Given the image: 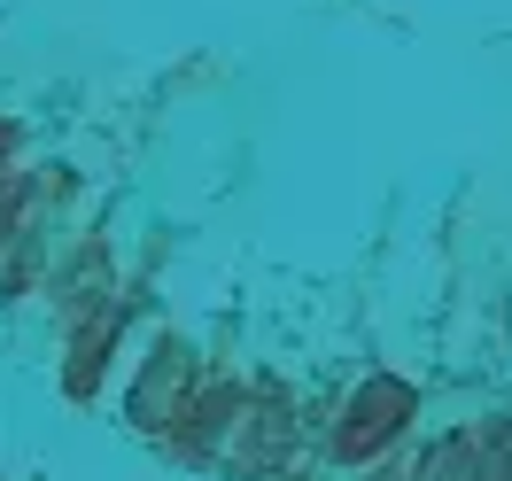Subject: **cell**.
Wrapping results in <instances>:
<instances>
[{
    "instance_id": "1",
    "label": "cell",
    "mask_w": 512,
    "mask_h": 481,
    "mask_svg": "<svg viewBox=\"0 0 512 481\" xmlns=\"http://www.w3.org/2000/svg\"><path fill=\"white\" fill-rule=\"evenodd\" d=\"M419 412V388L396 381V373H373V381L357 388L350 404H342V427H334V458L342 466H365V458H381Z\"/></svg>"
},
{
    "instance_id": "2",
    "label": "cell",
    "mask_w": 512,
    "mask_h": 481,
    "mask_svg": "<svg viewBox=\"0 0 512 481\" xmlns=\"http://www.w3.org/2000/svg\"><path fill=\"white\" fill-rule=\"evenodd\" d=\"M187 381H194V357H187V342L179 334H163L156 342V357H148V373L132 381V396H125V412H132V427L140 435H163L171 419H187Z\"/></svg>"
},
{
    "instance_id": "3",
    "label": "cell",
    "mask_w": 512,
    "mask_h": 481,
    "mask_svg": "<svg viewBox=\"0 0 512 481\" xmlns=\"http://www.w3.org/2000/svg\"><path fill=\"white\" fill-rule=\"evenodd\" d=\"M117 334H125V311L117 303H101V311H86V319L70 326V365H63V388L86 404L101 388V365H109V350H117Z\"/></svg>"
},
{
    "instance_id": "4",
    "label": "cell",
    "mask_w": 512,
    "mask_h": 481,
    "mask_svg": "<svg viewBox=\"0 0 512 481\" xmlns=\"http://www.w3.org/2000/svg\"><path fill=\"white\" fill-rule=\"evenodd\" d=\"M225 427H241V388H225V381H218V388H202V396L187 404V419L171 427V443L187 450V458H210Z\"/></svg>"
},
{
    "instance_id": "5",
    "label": "cell",
    "mask_w": 512,
    "mask_h": 481,
    "mask_svg": "<svg viewBox=\"0 0 512 481\" xmlns=\"http://www.w3.org/2000/svg\"><path fill=\"white\" fill-rule=\"evenodd\" d=\"M419 481H489V466H481V435H450V443L419 466Z\"/></svg>"
},
{
    "instance_id": "6",
    "label": "cell",
    "mask_w": 512,
    "mask_h": 481,
    "mask_svg": "<svg viewBox=\"0 0 512 481\" xmlns=\"http://www.w3.org/2000/svg\"><path fill=\"white\" fill-rule=\"evenodd\" d=\"M481 435V466H489V481H512V427L505 419H489V427H474Z\"/></svg>"
},
{
    "instance_id": "7",
    "label": "cell",
    "mask_w": 512,
    "mask_h": 481,
    "mask_svg": "<svg viewBox=\"0 0 512 481\" xmlns=\"http://www.w3.org/2000/svg\"><path fill=\"white\" fill-rule=\"evenodd\" d=\"M373 481H396V474H373Z\"/></svg>"
}]
</instances>
